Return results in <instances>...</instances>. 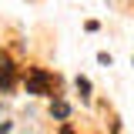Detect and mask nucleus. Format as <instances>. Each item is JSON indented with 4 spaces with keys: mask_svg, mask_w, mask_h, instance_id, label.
<instances>
[{
    "mask_svg": "<svg viewBox=\"0 0 134 134\" xmlns=\"http://www.w3.org/2000/svg\"><path fill=\"white\" fill-rule=\"evenodd\" d=\"M17 81H20V74H17L14 57H10L7 50H0V91H14Z\"/></svg>",
    "mask_w": 134,
    "mask_h": 134,
    "instance_id": "obj_2",
    "label": "nucleus"
},
{
    "mask_svg": "<svg viewBox=\"0 0 134 134\" xmlns=\"http://www.w3.org/2000/svg\"><path fill=\"white\" fill-rule=\"evenodd\" d=\"M50 114H54V117H60V121H64V117L70 114V107H67L64 100H54V104H50Z\"/></svg>",
    "mask_w": 134,
    "mask_h": 134,
    "instance_id": "obj_3",
    "label": "nucleus"
},
{
    "mask_svg": "<svg viewBox=\"0 0 134 134\" xmlns=\"http://www.w3.org/2000/svg\"><path fill=\"white\" fill-rule=\"evenodd\" d=\"M24 84H27V94H37V97H57V87H60V81L44 67H27Z\"/></svg>",
    "mask_w": 134,
    "mask_h": 134,
    "instance_id": "obj_1",
    "label": "nucleus"
},
{
    "mask_svg": "<svg viewBox=\"0 0 134 134\" xmlns=\"http://www.w3.org/2000/svg\"><path fill=\"white\" fill-rule=\"evenodd\" d=\"M60 134H74V131H70V124H64V127H60Z\"/></svg>",
    "mask_w": 134,
    "mask_h": 134,
    "instance_id": "obj_5",
    "label": "nucleus"
},
{
    "mask_svg": "<svg viewBox=\"0 0 134 134\" xmlns=\"http://www.w3.org/2000/svg\"><path fill=\"white\" fill-rule=\"evenodd\" d=\"M77 91H81V100H91V81L87 77H77Z\"/></svg>",
    "mask_w": 134,
    "mask_h": 134,
    "instance_id": "obj_4",
    "label": "nucleus"
}]
</instances>
